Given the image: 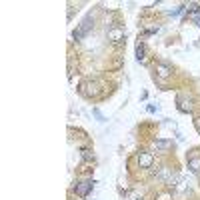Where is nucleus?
Here are the masks:
<instances>
[{
	"instance_id": "1",
	"label": "nucleus",
	"mask_w": 200,
	"mask_h": 200,
	"mask_svg": "<svg viewBox=\"0 0 200 200\" xmlns=\"http://www.w3.org/2000/svg\"><path fill=\"white\" fill-rule=\"evenodd\" d=\"M92 26H94V20H92V16H86V18L82 20L80 24H78V28L74 30V34H72V36H74V40H82L86 34L92 30Z\"/></svg>"
},
{
	"instance_id": "2",
	"label": "nucleus",
	"mask_w": 200,
	"mask_h": 200,
	"mask_svg": "<svg viewBox=\"0 0 200 200\" xmlns=\"http://www.w3.org/2000/svg\"><path fill=\"white\" fill-rule=\"evenodd\" d=\"M94 184H96L94 180H80V182L74 184V192H76L78 196H86V194H90V192H92Z\"/></svg>"
},
{
	"instance_id": "3",
	"label": "nucleus",
	"mask_w": 200,
	"mask_h": 200,
	"mask_svg": "<svg viewBox=\"0 0 200 200\" xmlns=\"http://www.w3.org/2000/svg\"><path fill=\"white\" fill-rule=\"evenodd\" d=\"M152 160H154V156L150 152H146V150L138 152V164L142 168H150V166H152Z\"/></svg>"
},
{
	"instance_id": "4",
	"label": "nucleus",
	"mask_w": 200,
	"mask_h": 200,
	"mask_svg": "<svg viewBox=\"0 0 200 200\" xmlns=\"http://www.w3.org/2000/svg\"><path fill=\"white\" fill-rule=\"evenodd\" d=\"M178 108H180L182 112H192V102H190V98L178 96Z\"/></svg>"
},
{
	"instance_id": "5",
	"label": "nucleus",
	"mask_w": 200,
	"mask_h": 200,
	"mask_svg": "<svg viewBox=\"0 0 200 200\" xmlns=\"http://www.w3.org/2000/svg\"><path fill=\"white\" fill-rule=\"evenodd\" d=\"M108 38L112 40V42H120V40L124 38V30H120V28L110 30V32H108Z\"/></svg>"
},
{
	"instance_id": "6",
	"label": "nucleus",
	"mask_w": 200,
	"mask_h": 200,
	"mask_svg": "<svg viewBox=\"0 0 200 200\" xmlns=\"http://www.w3.org/2000/svg\"><path fill=\"white\" fill-rule=\"evenodd\" d=\"M188 168H190L192 172H196V174H200V158H190L188 160Z\"/></svg>"
},
{
	"instance_id": "7",
	"label": "nucleus",
	"mask_w": 200,
	"mask_h": 200,
	"mask_svg": "<svg viewBox=\"0 0 200 200\" xmlns=\"http://www.w3.org/2000/svg\"><path fill=\"white\" fill-rule=\"evenodd\" d=\"M170 146H172L170 140H154V148L156 150H168Z\"/></svg>"
},
{
	"instance_id": "8",
	"label": "nucleus",
	"mask_w": 200,
	"mask_h": 200,
	"mask_svg": "<svg viewBox=\"0 0 200 200\" xmlns=\"http://www.w3.org/2000/svg\"><path fill=\"white\" fill-rule=\"evenodd\" d=\"M136 58H138V62H146V56H144V44L142 42H138L136 44Z\"/></svg>"
},
{
	"instance_id": "9",
	"label": "nucleus",
	"mask_w": 200,
	"mask_h": 200,
	"mask_svg": "<svg viewBox=\"0 0 200 200\" xmlns=\"http://www.w3.org/2000/svg\"><path fill=\"white\" fill-rule=\"evenodd\" d=\"M158 72H160L162 78H166L168 74H170V66H166V64H158Z\"/></svg>"
},
{
	"instance_id": "10",
	"label": "nucleus",
	"mask_w": 200,
	"mask_h": 200,
	"mask_svg": "<svg viewBox=\"0 0 200 200\" xmlns=\"http://www.w3.org/2000/svg\"><path fill=\"white\" fill-rule=\"evenodd\" d=\"M188 12L194 14V18H196V16H200V6L198 4H188Z\"/></svg>"
},
{
	"instance_id": "11",
	"label": "nucleus",
	"mask_w": 200,
	"mask_h": 200,
	"mask_svg": "<svg viewBox=\"0 0 200 200\" xmlns=\"http://www.w3.org/2000/svg\"><path fill=\"white\" fill-rule=\"evenodd\" d=\"M82 156H84L86 160H88V158H90V150H82Z\"/></svg>"
},
{
	"instance_id": "12",
	"label": "nucleus",
	"mask_w": 200,
	"mask_h": 200,
	"mask_svg": "<svg viewBox=\"0 0 200 200\" xmlns=\"http://www.w3.org/2000/svg\"><path fill=\"white\" fill-rule=\"evenodd\" d=\"M156 110H158V108H156L154 104H150V106H148V112H156Z\"/></svg>"
},
{
	"instance_id": "13",
	"label": "nucleus",
	"mask_w": 200,
	"mask_h": 200,
	"mask_svg": "<svg viewBox=\"0 0 200 200\" xmlns=\"http://www.w3.org/2000/svg\"><path fill=\"white\" fill-rule=\"evenodd\" d=\"M194 22H196V24L200 26V16H196V18H194Z\"/></svg>"
}]
</instances>
